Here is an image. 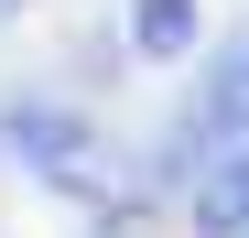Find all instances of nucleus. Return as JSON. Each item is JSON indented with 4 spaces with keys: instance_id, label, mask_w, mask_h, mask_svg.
<instances>
[{
    "instance_id": "obj_1",
    "label": "nucleus",
    "mask_w": 249,
    "mask_h": 238,
    "mask_svg": "<svg viewBox=\"0 0 249 238\" xmlns=\"http://www.w3.org/2000/svg\"><path fill=\"white\" fill-rule=\"evenodd\" d=\"M0 152H11L33 184L76 195V206H119V173H108L98 119H87V108H65V98H11V108H0Z\"/></svg>"
},
{
    "instance_id": "obj_2",
    "label": "nucleus",
    "mask_w": 249,
    "mask_h": 238,
    "mask_svg": "<svg viewBox=\"0 0 249 238\" xmlns=\"http://www.w3.org/2000/svg\"><path fill=\"white\" fill-rule=\"evenodd\" d=\"M238 141H249V22L195 54V98L174 108V130H162V173L195 184V173L217 163V152H238Z\"/></svg>"
},
{
    "instance_id": "obj_3",
    "label": "nucleus",
    "mask_w": 249,
    "mask_h": 238,
    "mask_svg": "<svg viewBox=\"0 0 249 238\" xmlns=\"http://www.w3.org/2000/svg\"><path fill=\"white\" fill-rule=\"evenodd\" d=\"M184 227H195V238H249V141L217 152V163L184 184Z\"/></svg>"
},
{
    "instance_id": "obj_4",
    "label": "nucleus",
    "mask_w": 249,
    "mask_h": 238,
    "mask_svg": "<svg viewBox=\"0 0 249 238\" xmlns=\"http://www.w3.org/2000/svg\"><path fill=\"white\" fill-rule=\"evenodd\" d=\"M119 33L141 65H184V54H206V0H130Z\"/></svg>"
},
{
    "instance_id": "obj_5",
    "label": "nucleus",
    "mask_w": 249,
    "mask_h": 238,
    "mask_svg": "<svg viewBox=\"0 0 249 238\" xmlns=\"http://www.w3.org/2000/svg\"><path fill=\"white\" fill-rule=\"evenodd\" d=\"M22 11H33V0H0V33H11V22H22Z\"/></svg>"
},
{
    "instance_id": "obj_6",
    "label": "nucleus",
    "mask_w": 249,
    "mask_h": 238,
    "mask_svg": "<svg viewBox=\"0 0 249 238\" xmlns=\"http://www.w3.org/2000/svg\"><path fill=\"white\" fill-rule=\"evenodd\" d=\"M108 238H130V227H108Z\"/></svg>"
}]
</instances>
